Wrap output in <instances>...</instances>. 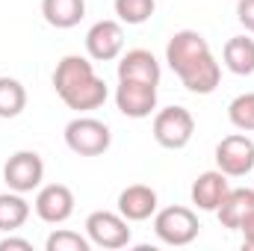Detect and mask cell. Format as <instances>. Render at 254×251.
Masks as SVG:
<instances>
[{
  "label": "cell",
  "instance_id": "6da1fadb",
  "mask_svg": "<svg viewBox=\"0 0 254 251\" xmlns=\"http://www.w3.org/2000/svg\"><path fill=\"white\" fill-rule=\"evenodd\" d=\"M166 63L181 77V83L192 95H210L216 92L222 80V68L216 63L207 39L195 30H178L166 45Z\"/></svg>",
  "mask_w": 254,
  "mask_h": 251
},
{
  "label": "cell",
  "instance_id": "7a4b0ae2",
  "mask_svg": "<svg viewBox=\"0 0 254 251\" xmlns=\"http://www.w3.org/2000/svg\"><path fill=\"white\" fill-rule=\"evenodd\" d=\"M54 89L57 95L63 98V104L68 110H77V113H89V110H98L107 104V83L95 74L92 63L86 57H63L57 63L54 71Z\"/></svg>",
  "mask_w": 254,
  "mask_h": 251
},
{
  "label": "cell",
  "instance_id": "3957f363",
  "mask_svg": "<svg viewBox=\"0 0 254 251\" xmlns=\"http://www.w3.org/2000/svg\"><path fill=\"white\" fill-rule=\"evenodd\" d=\"M110 142H113L110 127L92 116H80L65 125V145L77 157H101L110 148Z\"/></svg>",
  "mask_w": 254,
  "mask_h": 251
},
{
  "label": "cell",
  "instance_id": "277c9868",
  "mask_svg": "<svg viewBox=\"0 0 254 251\" xmlns=\"http://www.w3.org/2000/svg\"><path fill=\"white\" fill-rule=\"evenodd\" d=\"M198 231H201L198 216L190 207H166L154 213V234L166 246H190L198 237Z\"/></svg>",
  "mask_w": 254,
  "mask_h": 251
},
{
  "label": "cell",
  "instance_id": "5b68a950",
  "mask_svg": "<svg viewBox=\"0 0 254 251\" xmlns=\"http://www.w3.org/2000/svg\"><path fill=\"white\" fill-rule=\"evenodd\" d=\"M192 133H195V119L184 107H166L154 116V139H157V145H163L169 151L187 148L192 142Z\"/></svg>",
  "mask_w": 254,
  "mask_h": 251
},
{
  "label": "cell",
  "instance_id": "8992f818",
  "mask_svg": "<svg viewBox=\"0 0 254 251\" xmlns=\"http://www.w3.org/2000/svg\"><path fill=\"white\" fill-rule=\"evenodd\" d=\"M86 237L98 249H125L130 243V228L122 213L110 210H95L86 219Z\"/></svg>",
  "mask_w": 254,
  "mask_h": 251
},
{
  "label": "cell",
  "instance_id": "52a82bcc",
  "mask_svg": "<svg viewBox=\"0 0 254 251\" xmlns=\"http://www.w3.org/2000/svg\"><path fill=\"white\" fill-rule=\"evenodd\" d=\"M3 181H6V187L12 189V192H21V195L39 189L42 181H45V163H42V157L36 151H18V154H12L6 160V166H3Z\"/></svg>",
  "mask_w": 254,
  "mask_h": 251
},
{
  "label": "cell",
  "instance_id": "ba28073f",
  "mask_svg": "<svg viewBox=\"0 0 254 251\" xmlns=\"http://www.w3.org/2000/svg\"><path fill=\"white\" fill-rule=\"evenodd\" d=\"M216 166L228 178H246L249 172H254V142L243 133L225 136L216 145Z\"/></svg>",
  "mask_w": 254,
  "mask_h": 251
},
{
  "label": "cell",
  "instance_id": "9c48e42d",
  "mask_svg": "<svg viewBox=\"0 0 254 251\" xmlns=\"http://www.w3.org/2000/svg\"><path fill=\"white\" fill-rule=\"evenodd\" d=\"M125 51V30L119 21H98L89 27L86 33V54L89 60L95 63H110V60H119Z\"/></svg>",
  "mask_w": 254,
  "mask_h": 251
},
{
  "label": "cell",
  "instance_id": "30bf717a",
  "mask_svg": "<svg viewBox=\"0 0 254 251\" xmlns=\"http://www.w3.org/2000/svg\"><path fill=\"white\" fill-rule=\"evenodd\" d=\"M116 107L127 119H148L157 110V86L142 80H119Z\"/></svg>",
  "mask_w": 254,
  "mask_h": 251
},
{
  "label": "cell",
  "instance_id": "8fae6325",
  "mask_svg": "<svg viewBox=\"0 0 254 251\" xmlns=\"http://www.w3.org/2000/svg\"><path fill=\"white\" fill-rule=\"evenodd\" d=\"M74 213V192L65 184H48L36 195V216L48 225H63Z\"/></svg>",
  "mask_w": 254,
  "mask_h": 251
},
{
  "label": "cell",
  "instance_id": "7c38bea8",
  "mask_svg": "<svg viewBox=\"0 0 254 251\" xmlns=\"http://www.w3.org/2000/svg\"><path fill=\"white\" fill-rule=\"evenodd\" d=\"M119 213L127 222H145L157 213V192L145 184H133L119 195Z\"/></svg>",
  "mask_w": 254,
  "mask_h": 251
},
{
  "label": "cell",
  "instance_id": "4fadbf2b",
  "mask_svg": "<svg viewBox=\"0 0 254 251\" xmlns=\"http://www.w3.org/2000/svg\"><path fill=\"white\" fill-rule=\"evenodd\" d=\"M228 175L225 172H201L192 184V204L198 210H207V213H216V207L222 204L225 192H228Z\"/></svg>",
  "mask_w": 254,
  "mask_h": 251
},
{
  "label": "cell",
  "instance_id": "5bb4252c",
  "mask_svg": "<svg viewBox=\"0 0 254 251\" xmlns=\"http://www.w3.org/2000/svg\"><path fill=\"white\" fill-rule=\"evenodd\" d=\"M119 80H142V83H154L160 86V63L151 51L145 48H133L127 51L119 63Z\"/></svg>",
  "mask_w": 254,
  "mask_h": 251
},
{
  "label": "cell",
  "instance_id": "9a60e30c",
  "mask_svg": "<svg viewBox=\"0 0 254 251\" xmlns=\"http://www.w3.org/2000/svg\"><path fill=\"white\" fill-rule=\"evenodd\" d=\"M254 210V189H228L222 204L216 207V216L222 222V228H231L237 231L240 222Z\"/></svg>",
  "mask_w": 254,
  "mask_h": 251
},
{
  "label": "cell",
  "instance_id": "2e32d148",
  "mask_svg": "<svg viewBox=\"0 0 254 251\" xmlns=\"http://www.w3.org/2000/svg\"><path fill=\"white\" fill-rule=\"evenodd\" d=\"M42 15L51 27L71 30L86 15V0H42Z\"/></svg>",
  "mask_w": 254,
  "mask_h": 251
},
{
  "label": "cell",
  "instance_id": "e0dca14e",
  "mask_svg": "<svg viewBox=\"0 0 254 251\" xmlns=\"http://www.w3.org/2000/svg\"><path fill=\"white\" fill-rule=\"evenodd\" d=\"M222 60H225V68L231 74H240V77L254 74V39H246V36L228 39L225 51H222Z\"/></svg>",
  "mask_w": 254,
  "mask_h": 251
},
{
  "label": "cell",
  "instance_id": "ac0fdd59",
  "mask_svg": "<svg viewBox=\"0 0 254 251\" xmlns=\"http://www.w3.org/2000/svg\"><path fill=\"white\" fill-rule=\"evenodd\" d=\"M30 219V204L24 201V195L21 192H3L0 195V231L6 234H12V231H18L24 222Z\"/></svg>",
  "mask_w": 254,
  "mask_h": 251
},
{
  "label": "cell",
  "instance_id": "d6986e66",
  "mask_svg": "<svg viewBox=\"0 0 254 251\" xmlns=\"http://www.w3.org/2000/svg\"><path fill=\"white\" fill-rule=\"evenodd\" d=\"M27 107V89L15 77H0V119H15Z\"/></svg>",
  "mask_w": 254,
  "mask_h": 251
},
{
  "label": "cell",
  "instance_id": "ffe728a7",
  "mask_svg": "<svg viewBox=\"0 0 254 251\" xmlns=\"http://www.w3.org/2000/svg\"><path fill=\"white\" fill-rule=\"evenodd\" d=\"M228 119L231 125L243 133H252L254 130V92H246V95H237L228 107Z\"/></svg>",
  "mask_w": 254,
  "mask_h": 251
},
{
  "label": "cell",
  "instance_id": "44dd1931",
  "mask_svg": "<svg viewBox=\"0 0 254 251\" xmlns=\"http://www.w3.org/2000/svg\"><path fill=\"white\" fill-rule=\"evenodd\" d=\"M116 6V15H119V21L122 24H145L151 15H154V9H157V3L154 0H116L113 3Z\"/></svg>",
  "mask_w": 254,
  "mask_h": 251
},
{
  "label": "cell",
  "instance_id": "7402d4cb",
  "mask_svg": "<svg viewBox=\"0 0 254 251\" xmlns=\"http://www.w3.org/2000/svg\"><path fill=\"white\" fill-rule=\"evenodd\" d=\"M45 249L48 251H89L92 243H89V237H80V234L63 228V231H54V234L48 237Z\"/></svg>",
  "mask_w": 254,
  "mask_h": 251
},
{
  "label": "cell",
  "instance_id": "603a6c76",
  "mask_svg": "<svg viewBox=\"0 0 254 251\" xmlns=\"http://www.w3.org/2000/svg\"><path fill=\"white\" fill-rule=\"evenodd\" d=\"M237 18L249 33H254V0H240L237 3Z\"/></svg>",
  "mask_w": 254,
  "mask_h": 251
},
{
  "label": "cell",
  "instance_id": "cb8c5ba5",
  "mask_svg": "<svg viewBox=\"0 0 254 251\" xmlns=\"http://www.w3.org/2000/svg\"><path fill=\"white\" fill-rule=\"evenodd\" d=\"M237 231L243 234V246H246L249 251H254V210L243 219V222H240V228H237Z\"/></svg>",
  "mask_w": 254,
  "mask_h": 251
},
{
  "label": "cell",
  "instance_id": "d4e9b609",
  "mask_svg": "<svg viewBox=\"0 0 254 251\" xmlns=\"http://www.w3.org/2000/svg\"><path fill=\"white\" fill-rule=\"evenodd\" d=\"M0 251H33V243L18 240V237H6V240H0Z\"/></svg>",
  "mask_w": 254,
  "mask_h": 251
}]
</instances>
